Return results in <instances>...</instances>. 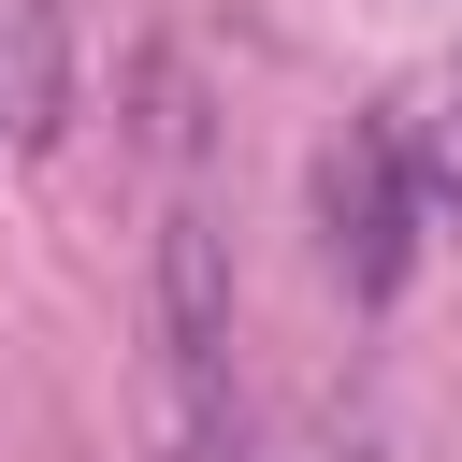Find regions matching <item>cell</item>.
<instances>
[{
  "mask_svg": "<svg viewBox=\"0 0 462 462\" xmlns=\"http://www.w3.org/2000/svg\"><path fill=\"white\" fill-rule=\"evenodd\" d=\"M0 130L14 144L58 130V0H0Z\"/></svg>",
  "mask_w": 462,
  "mask_h": 462,
  "instance_id": "3957f363",
  "label": "cell"
},
{
  "mask_svg": "<svg viewBox=\"0 0 462 462\" xmlns=\"http://www.w3.org/2000/svg\"><path fill=\"white\" fill-rule=\"evenodd\" d=\"M419 173H433V202H462V101L433 116V159H419Z\"/></svg>",
  "mask_w": 462,
  "mask_h": 462,
  "instance_id": "277c9868",
  "label": "cell"
},
{
  "mask_svg": "<svg viewBox=\"0 0 462 462\" xmlns=\"http://www.w3.org/2000/svg\"><path fill=\"white\" fill-rule=\"evenodd\" d=\"M419 217V159H404V130L390 116H346L332 144H318V245H332V274L361 289V303H390L404 289V231Z\"/></svg>",
  "mask_w": 462,
  "mask_h": 462,
  "instance_id": "6da1fadb",
  "label": "cell"
},
{
  "mask_svg": "<svg viewBox=\"0 0 462 462\" xmlns=\"http://www.w3.org/2000/svg\"><path fill=\"white\" fill-rule=\"evenodd\" d=\"M159 332H173V390H188V419H217V375H231V289H217L202 217L159 231Z\"/></svg>",
  "mask_w": 462,
  "mask_h": 462,
  "instance_id": "7a4b0ae2",
  "label": "cell"
}]
</instances>
